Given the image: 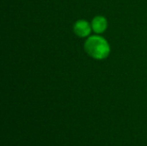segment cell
<instances>
[{
  "instance_id": "obj_1",
  "label": "cell",
  "mask_w": 147,
  "mask_h": 146,
  "mask_svg": "<svg viewBox=\"0 0 147 146\" xmlns=\"http://www.w3.org/2000/svg\"><path fill=\"white\" fill-rule=\"evenodd\" d=\"M85 51L90 56L96 59H103L109 54L110 48L108 42L100 36L89 38L84 46Z\"/></svg>"
},
{
  "instance_id": "obj_2",
  "label": "cell",
  "mask_w": 147,
  "mask_h": 146,
  "mask_svg": "<svg viewBox=\"0 0 147 146\" xmlns=\"http://www.w3.org/2000/svg\"><path fill=\"white\" fill-rule=\"evenodd\" d=\"M74 32L79 37H85L90 33V26L86 21H78L74 25Z\"/></svg>"
},
{
  "instance_id": "obj_3",
  "label": "cell",
  "mask_w": 147,
  "mask_h": 146,
  "mask_svg": "<svg viewBox=\"0 0 147 146\" xmlns=\"http://www.w3.org/2000/svg\"><path fill=\"white\" fill-rule=\"evenodd\" d=\"M92 28L97 34L104 32L107 28V20L103 16L95 17L92 21Z\"/></svg>"
}]
</instances>
